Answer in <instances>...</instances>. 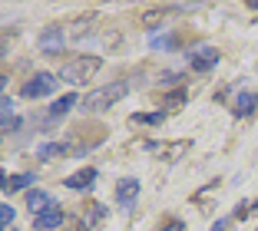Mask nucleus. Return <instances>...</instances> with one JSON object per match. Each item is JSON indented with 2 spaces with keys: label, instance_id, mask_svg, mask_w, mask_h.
I'll return each mask as SVG.
<instances>
[{
  "label": "nucleus",
  "instance_id": "1",
  "mask_svg": "<svg viewBox=\"0 0 258 231\" xmlns=\"http://www.w3.org/2000/svg\"><path fill=\"white\" fill-rule=\"evenodd\" d=\"M129 93V83L126 80H116V83H106V86H99V90L86 93L83 99H80V109L90 112V116H96V112H106L113 103H119L122 96Z\"/></svg>",
  "mask_w": 258,
  "mask_h": 231
},
{
  "label": "nucleus",
  "instance_id": "2",
  "mask_svg": "<svg viewBox=\"0 0 258 231\" xmlns=\"http://www.w3.org/2000/svg\"><path fill=\"white\" fill-rule=\"evenodd\" d=\"M99 66H103V60H99V56H86V53H80V56H73V60L63 63L56 76H60L63 83H73V86H76V83H86L90 76H96Z\"/></svg>",
  "mask_w": 258,
  "mask_h": 231
},
{
  "label": "nucleus",
  "instance_id": "3",
  "mask_svg": "<svg viewBox=\"0 0 258 231\" xmlns=\"http://www.w3.org/2000/svg\"><path fill=\"white\" fill-rule=\"evenodd\" d=\"M53 90H56V76L53 73H33V80L23 83V96H27V99L50 96Z\"/></svg>",
  "mask_w": 258,
  "mask_h": 231
},
{
  "label": "nucleus",
  "instance_id": "4",
  "mask_svg": "<svg viewBox=\"0 0 258 231\" xmlns=\"http://www.w3.org/2000/svg\"><path fill=\"white\" fill-rule=\"evenodd\" d=\"M189 63H192L196 73H209V69L219 63V50H215V46H199V50L189 53Z\"/></svg>",
  "mask_w": 258,
  "mask_h": 231
},
{
  "label": "nucleus",
  "instance_id": "5",
  "mask_svg": "<svg viewBox=\"0 0 258 231\" xmlns=\"http://www.w3.org/2000/svg\"><path fill=\"white\" fill-rule=\"evenodd\" d=\"M63 218H67V215H63V208H60V205H53V208H46L43 215H33V228H37V231H53V228H60V224H63Z\"/></svg>",
  "mask_w": 258,
  "mask_h": 231
},
{
  "label": "nucleus",
  "instance_id": "6",
  "mask_svg": "<svg viewBox=\"0 0 258 231\" xmlns=\"http://www.w3.org/2000/svg\"><path fill=\"white\" fill-rule=\"evenodd\" d=\"M136 195H139V182L136 179H122L119 185H116V205L119 208H133V201H136Z\"/></svg>",
  "mask_w": 258,
  "mask_h": 231
},
{
  "label": "nucleus",
  "instance_id": "7",
  "mask_svg": "<svg viewBox=\"0 0 258 231\" xmlns=\"http://www.w3.org/2000/svg\"><path fill=\"white\" fill-rule=\"evenodd\" d=\"M63 40H67V37H63V30L53 23V27H46V30L40 33V50H43V53H60L63 50Z\"/></svg>",
  "mask_w": 258,
  "mask_h": 231
},
{
  "label": "nucleus",
  "instance_id": "8",
  "mask_svg": "<svg viewBox=\"0 0 258 231\" xmlns=\"http://www.w3.org/2000/svg\"><path fill=\"white\" fill-rule=\"evenodd\" d=\"M27 208H30V215H43L46 208H53V198H50V192H43V188H33V192L27 195Z\"/></svg>",
  "mask_w": 258,
  "mask_h": 231
},
{
  "label": "nucleus",
  "instance_id": "9",
  "mask_svg": "<svg viewBox=\"0 0 258 231\" xmlns=\"http://www.w3.org/2000/svg\"><path fill=\"white\" fill-rule=\"evenodd\" d=\"M93 182H96V169H80V172H73V175L67 179V188L80 192V188H90Z\"/></svg>",
  "mask_w": 258,
  "mask_h": 231
},
{
  "label": "nucleus",
  "instance_id": "10",
  "mask_svg": "<svg viewBox=\"0 0 258 231\" xmlns=\"http://www.w3.org/2000/svg\"><path fill=\"white\" fill-rule=\"evenodd\" d=\"M255 106H258V93H238L232 109H235V116H251Z\"/></svg>",
  "mask_w": 258,
  "mask_h": 231
},
{
  "label": "nucleus",
  "instance_id": "11",
  "mask_svg": "<svg viewBox=\"0 0 258 231\" xmlns=\"http://www.w3.org/2000/svg\"><path fill=\"white\" fill-rule=\"evenodd\" d=\"M37 182V175L23 172V175H14V179H4V192H20V188H30Z\"/></svg>",
  "mask_w": 258,
  "mask_h": 231
},
{
  "label": "nucleus",
  "instance_id": "12",
  "mask_svg": "<svg viewBox=\"0 0 258 231\" xmlns=\"http://www.w3.org/2000/svg\"><path fill=\"white\" fill-rule=\"evenodd\" d=\"M73 106H80V99H76V93H67V96H60L53 106H50V116H67Z\"/></svg>",
  "mask_w": 258,
  "mask_h": 231
},
{
  "label": "nucleus",
  "instance_id": "13",
  "mask_svg": "<svg viewBox=\"0 0 258 231\" xmlns=\"http://www.w3.org/2000/svg\"><path fill=\"white\" fill-rule=\"evenodd\" d=\"M103 218H106V208H103V205H90V208L83 211V224L86 228H96Z\"/></svg>",
  "mask_w": 258,
  "mask_h": 231
},
{
  "label": "nucleus",
  "instance_id": "14",
  "mask_svg": "<svg viewBox=\"0 0 258 231\" xmlns=\"http://www.w3.org/2000/svg\"><path fill=\"white\" fill-rule=\"evenodd\" d=\"M139 23H143L146 30H156V27H162V23H166V10H149V14L139 17Z\"/></svg>",
  "mask_w": 258,
  "mask_h": 231
},
{
  "label": "nucleus",
  "instance_id": "15",
  "mask_svg": "<svg viewBox=\"0 0 258 231\" xmlns=\"http://www.w3.org/2000/svg\"><path fill=\"white\" fill-rule=\"evenodd\" d=\"M133 122H139V126H162L166 122V112H136Z\"/></svg>",
  "mask_w": 258,
  "mask_h": 231
},
{
  "label": "nucleus",
  "instance_id": "16",
  "mask_svg": "<svg viewBox=\"0 0 258 231\" xmlns=\"http://www.w3.org/2000/svg\"><path fill=\"white\" fill-rule=\"evenodd\" d=\"M67 149H70V145H63V142H50V145L40 149V156H43V159H56V156H67Z\"/></svg>",
  "mask_w": 258,
  "mask_h": 231
},
{
  "label": "nucleus",
  "instance_id": "17",
  "mask_svg": "<svg viewBox=\"0 0 258 231\" xmlns=\"http://www.w3.org/2000/svg\"><path fill=\"white\" fill-rule=\"evenodd\" d=\"M10 221H14V208H10L7 201H4V205H0V224H4V228H7Z\"/></svg>",
  "mask_w": 258,
  "mask_h": 231
},
{
  "label": "nucleus",
  "instance_id": "18",
  "mask_svg": "<svg viewBox=\"0 0 258 231\" xmlns=\"http://www.w3.org/2000/svg\"><path fill=\"white\" fill-rule=\"evenodd\" d=\"M0 112H4V126H7V119L14 116V99H7V96H4V106H0Z\"/></svg>",
  "mask_w": 258,
  "mask_h": 231
},
{
  "label": "nucleus",
  "instance_id": "19",
  "mask_svg": "<svg viewBox=\"0 0 258 231\" xmlns=\"http://www.w3.org/2000/svg\"><path fill=\"white\" fill-rule=\"evenodd\" d=\"M182 99H185V90H179V93H172V96H169L166 103H169V106H179V103H182Z\"/></svg>",
  "mask_w": 258,
  "mask_h": 231
},
{
  "label": "nucleus",
  "instance_id": "20",
  "mask_svg": "<svg viewBox=\"0 0 258 231\" xmlns=\"http://www.w3.org/2000/svg\"><path fill=\"white\" fill-rule=\"evenodd\" d=\"M162 231H185V224H182V221H169Z\"/></svg>",
  "mask_w": 258,
  "mask_h": 231
},
{
  "label": "nucleus",
  "instance_id": "21",
  "mask_svg": "<svg viewBox=\"0 0 258 231\" xmlns=\"http://www.w3.org/2000/svg\"><path fill=\"white\" fill-rule=\"evenodd\" d=\"M225 228H228V221H215L212 224V231H225Z\"/></svg>",
  "mask_w": 258,
  "mask_h": 231
},
{
  "label": "nucleus",
  "instance_id": "22",
  "mask_svg": "<svg viewBox=\"0 0 258 231\" xmlns=\"http://www.w3.org/2000/svg\"><path fill=\"white\" fill-rule=\"evenodd\" d=\"M251 208H258V198H255V201H251Z\"/></svg>",
  "mask_w": 258,
  "mask_h": 231
}]
</instances>
